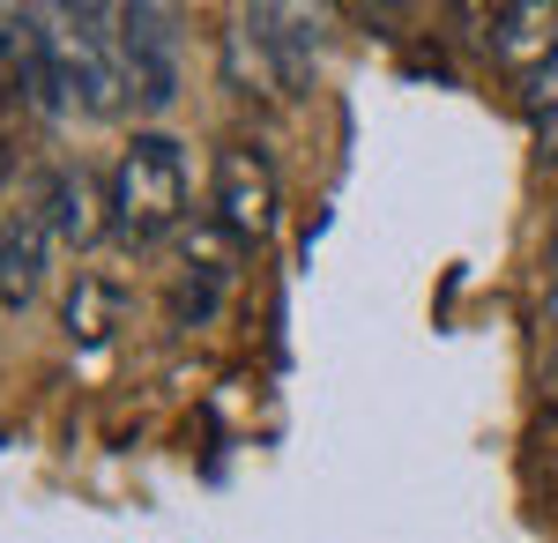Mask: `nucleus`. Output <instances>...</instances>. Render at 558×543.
I'll use <instances>...</instances> for the list:
<instances>
[{"mask_svg":"<svg viewBox=\"0 0 558 543\" xmlns=\"http://www.w3.org/2000/svg\"><path fill=\"white\" fill-rule=\"evenodd\" d=\"M45 31V75H52V112L75 120H112L120 97V38H112V8H38Z\"/></svg>","mask_w":558,"mask_h":543,"instance_id":"f257e3e1","label":"nucleus"},{"mask_svg":"<svg viewBox=\"0 0 558 543\" xmlns=\"http://www.w3.org/2000/svg\"><path fill=\"white\" fill-rule=\"evenodd\" d=\"M320 15L305 8H239L231 15V75L260 97H305L320 83Z\"/></svg>","mask_w":558,"mask_h":543,"instance_id":"f03ea898","label":"nucleus"},{"mask_svg":"<svg viewBox=\"0 0 558 543\" xmlns=\"http://www.w3.org/2000/svg\"><path fill=\"white\" fill-rule=\"evenodd\" d=\"M105 209H112V231L128 246H149V239L179 231V216H186V157H179L172 134H134L120 149V165L105 179Z\"/></svg>","mask_w":558,"mask_h":543,"instance_id":"7ed1b4c3","label":"nucleus"},{"mask_svg":"<svg viewBox=\"0 0 558 543\" xmlns=\"http://www.w3.org/2000/svg\"><path fill=\"white\" fill-rule=\"evenodd\" d=\"M112 38H120V97H128L134 112H172V97H179L172 8H157V0L112 8Z\"/></svg>","mask_w":558,"mask_h":543,"instance_id":"20e7f679","label":"nucleus"},{"mask_svg":"<svg viewBox=\"0 0 558 543\" xmlns=\"http://www.w3.org/2000/svg\"><path fill=\"white\" fill-rule=\"evenodd\" d=\"M276 216H283V179L268 165V149L231 142L216 157V224L239 246H260V239H276Z\"/></svg>","mask_w":558,"mask_h":543,"instance_id":"39448f33","label":"nucleus"},{"mask_svg":"<svg viewBox=\"0 0 558 543\" xmlns=\"http://www.w3.org/2000/svg\"><path fill=\"white\" fill-rule=\"evenodd\" d=\"M45 261H52V231H45L38 186L31 179H0V305H31L45 291Z\"/></svg>","mask_w":558,"mask_h":543,"instance_id":"423d86ee","label":"nucleus"},{"mask_svg":"<svg viewBox=\"0 0 558 543\" xmlns=\"http://www.w3.org/2000/svg\"><path fill=\"white\" fill-rule=\"evenodd\" d=\"M462 15L492 45V60H507L521 83L558 68V0H492V8H462Z\"/></svg>","mask_w":558,"mask_h":543,"instance_id":"0eeeda50","label":"nucleus"},{"mask_svg":"<svg viewBox=\"0 0 558 543\" xmlns=\"http://www.w3.org/2000/svg\"><path fill=\"white\" fill-rule=\"evenodd\" d=\"M0 105H15V112H52L38 8H0Z\"/></svg>","mask_w":558,"mask_h":543,"instance_id":"6e6552de","label":"nucleus"},{"mask_svg":"<svg viewBox=\"0 0 558 543\" xmlns=\"http://www.w3.org/2000/svg\"><path fill=\"white\" fill-rule=\"evenodd\" d=\"M31 186H38L52 246H89V239L112 224V209L97 202V179H89L83 165H45V171H31Z\"/></svg>","mask_w":558,"mask_h":543,"instance_id":"1a4fd4ad","label":"nucleus"},{"mask_svg":"<svg viewBox=\"0 0 558 543\" xmlns=\"http://www.w3.org/2000/svg\"><path fill=\"white\" fill-rule=\"evenodd\" d=\"M112 313H120V291L105 276H75V291H68V335H83L89 350H97L112 335Z\"/></svg>","mask_w":558,"mask_h":543,"instance_id":"9d476101","label":"nucleus"},{"mask_svg":"<svg viewBox=\"0 0 558 543\" xmlns=\"http://www.w3.org/2000/svg\"><path fill=\"white\" fill-rule=\"evenodd\" d=\"M521 120H529V134H536V149L558 157V68L536 75V83H521Z\"/></svg>","mask_w":558,"mask_h":543,"instance_id":"9b49d317","label":"nucleus"},{"mask_svg":"<svg viewBox=\"0 0 558 543\" xmlns=\"http://www.w3.org/2000/svg\"><path fill=\"white\" fill-rule=\"evenodd\" d=\"M544 402H551V424H558V350H551V373H544Z\"/></svg>","mask_w":558,"mask_h":543,"instance_id":"f8f14e48","label":"nucleus"},{"mask_svg":"<svg viewBox=\"0 0 558 543\" xmlns=\"http://www.w3.org/2000/svg\"><path fill=\"white\" fill-rule=\"evenodd\" d=\"M544 328H558V283H551V298H544Z\"/></svg>","mask_w":558,"mask_h":543,"instance_id":"ddd939ff","label":"nucleus"},{"mask_svg":"<svg viewBox=\"0 0 558 543\" xmlns=\"http://www.w3.org/2000/svg\"><path fill=\"white\" fill-rule=\"evenodd\" d=\"M551 268H558V216H551Z\"/></svg>","mask_w":558,"mask_h":543,"instance_id":"4468645a","label":"nucleus"},{"mask_svg":"<svg viewBox=\"0 0 558 543\" xmlns=\"http://www.w3.org/2000/svg\"><path fill=\"white\" fill-rule=\"evenodd\" d=\"M551 476H558V461H551Z\"/></svg>","mask_w":558,"mask_h":543,"instance_id":"2eb2a0df","label":"nucleus"}]
</instances>
